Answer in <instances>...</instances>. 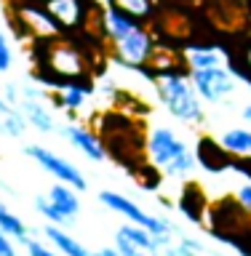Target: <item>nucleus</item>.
I'll list each match as a JSON object with an SVG mask.
<instances>
[{
	"label": "nucleus",
	"instance_id": "26",
	"mask_svg": "<svg viewBox=\"0 0 251 256\" xmlns=\"http://www.w3.org/2000/svg\"><path fill=\"white\" fill-rule=\"evenodd\" d=\"M24 248H27L30 256H59V251H54V248H48V246L40 243V240H32V238L24 243Z\"/></svg>",
	"mask_w": 251,
	"mask_h": 256
},
{
	"label": "nucleus",
	"instance_id": "9",
	"mask_svg": "<svg viewBox=\"0 0 251 256\" xmlns=\"http://www.w3.org/2000/svg\"><path fill=\"white\" fill-rule=\"evenodd\" d=\"M94 96V83L91 80H75V83H62L59 88L51 91V102L59 110H64L70 118L83 115V110L88 107Z\"/></svg>",
	"mask_w": 251,
	"mask_h": 256
},
{
	"label": "nucleus",
	"instance_id": "19",
	"mask_svg": "<svg viewBox=\"0 0 251 256\" xmlns=\"http://www.w3.org/2000/svg\"><path fill=\"white\" fill-rule=\"evenodd\" d=\"M24 131H27V120H24L22 110L14 107L11 102H6L3 94H0V134L8 136V139H19Z\"/></svg>",
	"mask_w": 251,
	"mask_h": 256
},
{
	"label": "nucleus",
	"instance_id": "2",
	"mask_svg": "<svg viewBox=\"0 0 251 256\" xmlns=\"http://www.w3.org/2000/svg\"><path fill=\"white\" fill-rule=\"evenodd\" d=\"M139 72L150 75L160 107H163L174 120H179L184 126H203L206 104L198 96L187 72L179 70V67H171V64H168V67L166 64H158L155 70L147 64V67H142Z\"/></svg>",
	"mask_w": 251,
	"mask_h": 256
},
{
	"label": "nucleus",
	"instance_id": "15",
	"mask_svg": "<svg viewBox=\"0 0 251 256\" xmlns=\"http://www.w3.org/2000/svg\"><path fill=\"white\" fill-rule=\"evenodd\" d=\"M43 232H46V238L51 240V246L62 256H96L91 248H86L78 238H72L70 232H67V227H59V224H48L46 222Z\"/></svg>",
	"mask_w": 251,
	"mask_h": 256
},
{
	"label": "nucleus",
	"instance_id": "27",
	"mask_svg": "<svg viewBox=\"0 0 251 256\" xmlns=\"http://www.w3.org/2000/svg\"><path fill=\"white\" fill-rule=\"evenodd\" d=\"M0 256H19V254H16V246H14L11 235H6L3 230H0Z\"/></svg>",
	"mask_w": 251,
	"mask_h": 256
},
{
	"label": "nucleus",
	"instance_id": "30",
	"mask_svg": "<svg viewBox=\"0 0 251 256\" xmlns=\"http://www.w3.org/2000/svg\"><path fill=\"white\" fill-rule=\"evenodd\" d=\"M176 256H200V251H192V248H184L176 243Z\"/></svg>",
	"mask_w": 251,
	"mask_h": 256
},
{
	"label": "nucleus",
	"instance_id": "33",
	"mask_svg": "<svg viewBox=\"0 0 251 256\" xmlns=\"http://www.w3.org/2000/svg\"><path fill=\"white\" fill-rule=\"evenodd\" d=\"M243 64L251 70V43H248V48H246V54H243Z\"/></svg>",
	"mask_w": 251,
	"mask_h": 256
},
{
	"label": "nucleus",
	"instance_id": "4",
	"mask_svg": "<svg viewBox=\"0 0 251 256\" xmlns=\"http://www.w3.org/2000/svg\"><path fill=\"white\" fill-rule=\"evenodd\" d=\"M99 203L104 208H110L112 214H120L128 224H136V227H144L150 230L152 235L158 238H171L168 232H174V224L163 219V216H155V214H147L139 203H134L131 198H126L123 192H115V190H102L99 195Z\"/></svg>",
	"mask_w": 251,
	"mask_h": 256
},
{
	"label": "nucleus",
	"instance_id": "10",
	"mask_svg": "<svg viewBox=\"0 0 251 256\" xmlns=\"http://www.w3.org/2000/svg\"><path fill=\"white\" fill-rule=\"evenodd\" d=\"M62 136H64V139H67L83 158L91 160V163H104V160L110 158V155H107V147L99 142V136H96L88 126H83V123H64V126H62Z\"/></svg>",
	"mask_w": 251,
	"mask_h": 256
},
{
	"label": "nucleus",
	"instance_id": "29",
	"mask_svg": "<svg viewBox=\"0 0 251 256\" xmlns=\"http://www.w3.org/2000/svg\"><path fill=\"white\" fill-rule=\"evenodd\" d=\"M94 254H96V256H120L115 246H104V248H96Z\"/></svg>",
	"mask_w": 251,
	"mask_h": 256
},
{
	"label": "nucleus",
	"instance_id": "34",
	"mask_svg": "<svg viewBox=\"0 0 251 256\" xmlns=\"http://www.w3.org/2000/svg\"><path fill=\"white\" fill-rule=\"evenodd\" d=\"M24 3H40V6H46L48 0H24Z\"/></svg>",
	"mask_w": 251,
	"mask_h": 256
},
{
	"label": "nucleus",
	"instance_id": "13",
	"mask_svg": "<svg viewBox=\"0 0 251 256\" xmlns=\"http://www.w3.org/2000/svg\"><path fill=\"white\" fill-rule=\"evenodd\" d=\"M16 107L22 110L27 126H32L40 134H54L56 115H54V110H51V99H22Z\"/></svg>",
	"mask_w": 251,
	"mask_h": 256
},
{
	"label": "nucleus",
	"instance_id": "21",
	"mask_svg": "<svg viewBox=\"0 0 251 256\" xmlns=\"http://www.w3.org/2000/svg\"><path fill=\"white\" fill-rule=\"evenodd\" d=\"M0 230H3L6 235H11L14 240H19L22 246L30 240V230H27V224H24V222L19 219V214L8 211V206H3V203H0Z\"/></svg>",
	"mask_w": 251,
	"mask_h": 256
},
{
	"label": "nucleus",
	"instance_id": "6",
	"mask_svg": "<svg viewBox=\"0 0 251 256\" xmlns=\"http://www.w3.org/2000/svg\"><path fill=\"white\" fill-rule=\"evenodd\" d=\"M190 80L195 86L198 96L203 99V104H224L238 91V78L227 64L208 67V70H195V72H190Z\"/></svg>",
	"mask_w": 251,
	"mask_h": 256
},
{
	"label": "nucleus",
	"instance_id": "16",
	"mask_svg": "<svg viewBox=\"0 0 251 256\" xmlns=\"http://www.w3.org/2000/svg\"><path fill=\"white\" fill-rule=\"evenodd\" d=\"M206 206H208V200L203 195V190H200L198 184H184L182 195L176 200V208H179V214L184 219L200 224L203 222V214H206Z\"/></svg>",
	"mask_w": 251,
	"mask_h": 256
},
{
	"label": "nucleus",
	"instance_id": "17",
	"mask_svg": "<svg viewBox=\"0 0 251 256\" xmlns=\"http://www.w3.org/2000/svg\"><path fill=\"white\" fill-rule=\"evenodd\" d=\"M219 144L232 158H251V126H230L219 134Z\"/></svg>",
	"mask_w": 251,
	"mask_h": 256
},
{
	"label": "nucleus",
	"instance_id": "20",
	"mask_svg": "<svg viewBox=\"0 0 251 256\" xmlns=\"http://www.w3.org/2000/svg\"><path fill=\"white\" fill-rule=\"evenodd\" d=\"M112 6H115L118 11H123L126 16H131L134 22L147 24V22H152V16H155L158 0H112Z\"/></svg>",
	"mask_w": 251,
	"mask_h": 256
},
{
	"label": "nucleus",
	"instance_id": "5",
	"mask_svg": "<svg viewBox=\"0 0 251 256\" xmlns=\"http://www.w3.org/2000/svg\"><path fill=\"white\" fill-rule=\"evenodd\" d=\"M110 51H112L115 64H120V67L142 70V67H147V64L155 62L158 43H155V35L147 30V24H139V27L131 30L126 38H120L118 43H112Z\"/></svg>",
	"mask_w": 251,
	"mask_h": 256
},
{
	"label": "nucleus",
	"instance_id": "23",
	"mask_svg": "<svg viewBox=\"0 0 251 256\" xmlns=\"http://www.w3.org/2000/svg\"><path fill=\"white\" fill-rule=\"evenodd\" d=\"M115 248H118L120 256H150L144 248H139L131 238H126L120 230H115Z\"/></svg>",
	"mask_w": 251,
	"mask_h": 256
},
{
	"label": "nucleus",
	"instance_id": "12",
	"mask_svg": "<svg viewBox=\"0 0 251 256\" xmlns=\"http://www.w3.org/2000/svg\"><path fill=\"white\" fill-rule=\"evenodd\" d=\"M232 158L227 150L219 144V139H214V136L203 134L195 144V163L203 168V171L208 174H222L227 171V168H232Z\"/></svg>",
	"mask_w": 251,
	"mask_h": 256
},
{
	"label": "nucleus",
	"instance_id": "1",
	"mask_svg": "<svg viewBox=\"0 0 251 256\" xmlns=\"http://www.w3.org/2000/svg\"><path fill=\"white\" fill-rule=\"evenodd\" d=\"M32 80L46 86L48 91L59 88L62 83L88 80V56L67 35L32 40Z\"/></svg>",
	"mask_w": 251,
	"mask_h": 256
},
{
	"label": "nucleus",
	"instance_id": "3",
	"mask_svg": "<svg viewBox=\"0 0 251 256\" xmlns=\"http://www.w3.org/2000/svg\"><path fill=\"white\" fill-rule=\"evenodd\" d=\"M144 158L163 179H190V174L198 168L195 150H190V144L168 126H152L147 131Z\"/></svg>",
	"mask_w": 251,
	"mask_h": 256
},
{
	"label": "nucleus",
	"instance_id": "7",
	"mask_svg": "<svg viewBox=\"0 0 251 256\" xmlns=\"http://www.w3.org/2000/svg\"><path fill=\"white\" fill-rule=\"evenodd\" d=\"M24 155L30 160H35V163L43 168V171L51 174L56 182H64V184H70V187H75L78 192H86L88 179L83 176V171H78L75 163L64 160L62 155H56V152H51L48 147H40V144H27V147H24Z\"/></svg>",
	"mask_w": 251,
	"mask_h": 256
},
{
	"label": "nucleus",
	"instance_id": "11",
	"mask_svg": "<svg viewBox=\"0 0 251 256\" xmlns=\"http://www.w3.org/2000/svg\"><path fill=\"white\" fill-rule=\"evenodd\" d=\"M96 22V30H99L102 40H107V43H118L120 38H126L131 30L139 27V22H134L131 16H126L123 11H118L115 6H107V8H99V11H94V19Z\"/></svg>",
	"mask_w": 251,
	"mask_h": 256
},
{
	"label": "nucleus",
	"instance_id": "8",
	"mask_svg": "<svg viewBox=\"0 0 251 256\" xmlns=\"http://www.w3.org/2000/svg\"><path fill=\"white\" fill-rule=\"evenodd\" d=\"M46 11L51 14L62 35H72L88 27V22L94 19V8L88 6V0H48Z\"/></svg>",
	"mask_w": 251,
	"mask_h": 256
},
{
	"label": "nucleus",
	"instance_id": "28",
	"mask_svg": "<svg viewBox=\"0 0 251 256\" xmlns=\"http://www.w3.org/2000/svg\"><path fill=\"white\" fill-rule=\"evenodd\" d=\"M3 99L11 102L14 107L19 104V88H16V83H6V86H3Z\"/></svg>",
	"mask_w": 251,
	"mask_h": 256
},
{
	"label": "nucleus",
	"instance_id": "24",
	"mask_svg": "<svg viewBox=\"0 0 251 256\" xmlns=\"http://www.w3.org/2000/svg\"><path fill=\"white\" fill-rule=\"evenodd\" d=\"M14 64V51H11V43L6 40V35L0 32V75H6Z\"/></svg>",
	"mask_w": 251,
	"mask_h": 256
},
{
	"label": "nucleus",
	"instance_id": "31",
	"mask_svg": "<svg viewBox=\"0 0 251 256\" xmlns=\"http://www.w3.org/2000/svg\"><path fill=\"white\" fill-rule=\"evenodd\" d=\"M240 118L246 120V126H251V99L243 104V110H240Z\"/></svg>",
	"mask_w": 251,
	"mask_h": 256
},
{
	"label": "nucleus",
	"instance_id": "18",
	"mask_svg": "<svg viewBox=\"0 0 251 256\" xmlns=\"http://www.w3.org/2000/svg\"><path fill=\"white\" fill-rule=\"evenodd\" d=\"M46 198L51 200L62 214H67L70 219H78V214H80V195H78L75 187H70V184H64V182H54L51 190L46 192Z\"/></svg>",
	"mask_w": 251,
	"mask_h": 256
},
{
	"label": "nucleus",
	"instance_id": "32",
	"mask_svg": "<svg viewBox=\"0 0 251 256\" xmlns=\"http://www.w3.org/2000/svg\"><path fill=\"white\" fill-rule=\"evenodd\" d=\"M88 6H91L94 11H99V8H107V6H112V0H88Z\"/></svg>",
	"mask_w": 251,
	"mask_h": 256
},
{
	"label": "nucleus",
	"instance_id": "22",
	"mask_svg": "<svg viewBox=\"0 0 251 256\" xmlns=\"http://www.w3.org/2000/svg\"><path fill=\"white\" fill-rule=\"evenodd\" d=\"M35 208H38V214L43 216V219L48 222V224H59V227H72L78 219H70L67 214H62L59 208H56L51 200H48L46 195H38L35 198Z\"/></svg>",
	"mask_w": 251,
	"mask_h": 256
},
{
	"label": "nucleus",
	"instance_id": "25",
	"mask_svg": "<svg viewBox=\"0 0 251 256\" xmlns=\"http://www.w3.org/2000/svg\"><path fill=\"white\" fill-rule=\"evenodd\" d=\"M235 203H238V208H243L246 214H251V182L238 184V190H235Z\"/></svg>",
	"mask_w": 251,
	"mask_h": 256
},
{
	"label": "nucleus",
	"instance_id": "14",
	"mask_svg": "<svg viewBox=\"0 0 251 256\" xmlns=\"http://www.w3.org/2000/svg\"><path fill=\"white\" fill-rule=\"evenodd\" d=\"M184 67H187L190 72L195 70H208V67H222V64H227V56H224V51L219 46H187L184 48Z\"/></svg>",
	"mask_w": 251,
	"mask_h": 256
}]
</instances>
